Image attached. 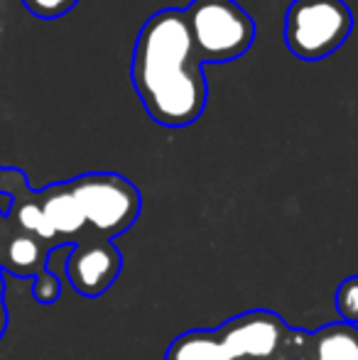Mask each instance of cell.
I'll return each mask as SVG.
<instances>
[{"label": "cell", "instance_id": "8fae6325", "mask_svg": "<svg viewBox=\"0 0 358 360\" xmlns=\"http://www.w3.org/2000/svg\"><path fill=\"white\" fill-rule=\"evenodd\" d=\"M25 8L39 20H57L64 18L79 0H23Z\"/></svg>", "mask_w": 358, "mask_h": 360}, {"label": "cell", "instance_id": "7c38bea8", "mask_svg": "<svg viewBox=\"0 0 358 360\" xmlns=\"http://www.w3.org/2000/svg\"><path fill=\"white\" fill-rule=\"evenodd\" d=\"M62 294V282L54 272H47L44 277H37L32 282V297L39 304H54Z\"/></svg>", "mask_w": 358, "mask_h": 360}, {"label": "cell", "instance_id": "4fadbf2b", "mask_svg": "<svg viewBox=\"0 0 358 360\" xmlns=\"http://www.w3.org/2000/svg\"><path fill=\"white\" fill-rule=\"evenodd\" d=\"M8 328V309H5V297H0V338Z\"/></svg>", "mask_w": 358, "mask_h": 360}, {"label": "cell", "instance_id": "30bf717a", "mask_svg": "<svg viewBox=\"0 0 358 360\" xmlns=\"http://www.w3.org/2000/svg\"><path fill=\"white\" fill-rule=\"evenodd\" d=\"M334 307H336V314L341 316V321L358 326V275L346 277V280L336 287Z\"/></svg>", "mask_w": 358, "mask_h": 360}, {"label": "cell", "instance_id": "7a4b0ae2", "mask_svg": "<svg viewBox=\"0 0 358 360\" xmlns=\"http://www.w3.org/2000/svg\"><path fill=\"white\" fill-rule=\"evenodd\" d=\"M305 328L270 309H250L219 328H191L167 346L165 360H297Z\"/></svg>", "mask_w": 358, "mask_h": 360}, {"label": "cell", "instance_id": "3957f363", "mask_svg": "<svg viewBox=\"0 0 358 360\" xmlns=\"http://www.w3.org/2000/svg\"><path fill=\"white\" fill-rule=\"evenodd\" d=\"M184 20L201 64L243 57L255 42V22L236 0H191Z\"/></svg>", "mask_w": 358, "mask_h": 360}, {"label": "cell", "instance_id": "9a60e30c", "mask_svg": "<svg viewBox=\"0 0 358 360\" xmlns=\"http://www.w3.org/2000/svg\"><path fill=\"white\" fill-rule=\"evenodd\" d=\"M5 285H3V270H0V297H5Z\"/></svg>", "mask_w": 358, "mask_h": 360}, {"label": "cell", "instance_id": "9c48e42d", "mask_svg": "<svg viewBox=\"0 0 358 360\" xmlns=\"http://www.w3.org/2000/svg\"><path fill=\"white\" fill-rule=\"evenodd\" d=\"M297 360H358V326L334 321L307 331Z\"/></svg>", "mask_w": 358, "mask_h": 360}, {"label": "cell", "instance_id": "5b68a950", "mask_svg": "<svg viewBox=\"0 0 358 360\" xmlns=\"http://www.w3.org/2000/svg\"><path fill=\"white\" fill-rule=\"evenodd\" d=\"M74 199L87 216L89 233L101 238L123 236L140 216L143 199L133 181L115 172H91L77 179H69Z\"/></svg>", "mask_w": 358, "mask_h": 360}, {"label": "cell", "instance_id": "8992f818", "mask_svg": "<svg viewBox=\"0 0 358 360\" xmlns=\"http://www.w3.org/2000/svg\"><path fill=\"white\" fill-rule=\"evenodd\" d=\"M120 270H123V255L115 243L89 231L72 245L64 265L69 285L84 297L106 294L118 280Z\"/></svg>", "mask_w": 358, "mask_h": 360}, {"label": "cell", "instance_id": "5bb4252c", "mask_svg": "<svg viewBox=\"0 0 358 360\" xmlns=\"http://www.w3.org/2000/svg\"><path fill=\"white\" fill-rule=\"evenodd\" d=\"M5 236H8V214L0 209V248H3V243H5Z\"/></svg>", "mask_w": 358, "mask_h": 360}, {"label": "cell", "instance_id": "ba28073f", "mask_svg": "<svg viewBox=\"0 0 358 360\" xmlns=\"http://www.w3.org/2000/svg\"><path fill=\"white\" fill-rule=\"evenodd\" d=\"M37 196L59 243H77L89 231L87 216H84L79 201L74 199L69 181L47 186V189L37 191Z\"/></svg>", "mask_w": 358, "mask_h": 360}, {"label": "cell", "instance_id": "52a82bcc", "mask_svg": "<svg viewBox=\"0 0 358 360\" xmlns=\"http://www.w3.org/2000/svg\"><path fill=\"white\" fill-rule=\"evenodd\" d=\"M54 248L57 245L37 236H30L8 221V236L0 248V270H8L18 277H34V280L44 277L49 272L47 260Z\"/></svg>", "mask_w": 358, "mask_h": 360}, {"label": "cell", "instance_id": "6da1fadb", "mask_svg": "<svg viewBox=\"0 0 358 360\" xmlns=\"http://www.w3.org/2000/svg\"><path fill=\"white\" fill-rule=\"evenodd\" d=\"M130 81L155 123L186 128L201 118L206 79L184 10L165 8L145 20L130 59Z\"/></svg>", "mask_w": 358, "mask_h": 360}, {"label": "cell", "instance_id": "277c9868", "mask_svg": "<svg viewBox=\"0 0 358 360\" xmlns=\"http://www.w3.org/2000/svg\"><path fill=\"white\" fill-rule=\"evenodd\" d=\"M354 15L344 0H292L285 13V44L302 62H321L349 39Z\"/></svg>", "mask_w": 358, "mask_h": 360}]
</instances>
